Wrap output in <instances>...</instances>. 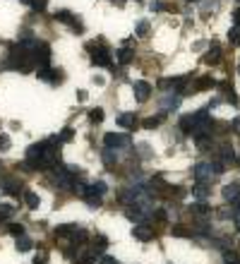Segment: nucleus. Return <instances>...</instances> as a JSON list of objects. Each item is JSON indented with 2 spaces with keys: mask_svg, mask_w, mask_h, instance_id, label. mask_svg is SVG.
I'll list each match as a JSON object with an SVG mask.
<instances>
[{
  "mask_svg": "<svg viewBox=\"0 0 240 264\" xmlns=\"http://www.w3.org/2000/svg\"><path fill=\"white\" fill-rule=\"evenodd\" d=\"M87 51H92V63L94 65H99V67H111L113 70V60H111V53H108V48L101 43V48H96V43H87Z\"/></svg>",
  "mask_w": 240,
  "mask_h": 264,
  "instance_id": "nucleus-1",
  "label": "nucleus"
},
{
  "mask_svg": "<svg viewBox=\"0 0 240 264\" xmlns=\"http://www.w3.org/2000/svg\"><path fill=\"white\" fill-rule=\"evenodd\" d=\"M56 235H60V238H72L74 243H84V240H87V231L74 226V224H63V226H58Z\"/></svg>",
  "mask_w": 240,
  "mask_h": 264,
  "instance_id": "nucleus-2",
  "label": "nucleus"
},
{
  "mask_svg": "<svg viewBox=\"0 0 240 264\" xmlns=\"http://www.w3.org/2000/svg\"><path fill=\"white\" fill-rule=\"evenodd\" d=\"M53 17H56L58 22H63V24H68L72 32H79V34L84 32V24H82V22L77 19V15H72L70 10H56V15H53Z\"/></svg>",
  "mask_w": 240,
  "mask_h": 264,
  "instance_id": "nucleus-3",
  "label": "nucleus"
},
{
  "mask_svg": "<svg viewBox=\"0 0 240 264\" xmlns=\"http://www.w3.org/2000/svg\"><path fill=\"white\" fill-rule=\"evenodd\" d=\"M32 58H34V63L38 67H48V63H51V46L38 41V46L32 51Z\"/></svg>",
  "mask_w": 240,
  "mask_h": 264,
  "instance_id": "nucleus-4",
  "label": "nucleus"
},
{
  "mask_svg": "<svg viewBox=\"0 0 240 264\" xmlns=\"http://www.w3.org/2000/svg\"><path fill=\"white\" fill-rule=\"evenodd\" d=\"M74 178H77V175L70 170V166L56 170V183H58V188H63V190H74V185H77Z\"/></svg>",
  "mask_w": 240,
  "mask_h": 264,
  "instance_id": "nucleus-5",
  "label": "nucleus"
},
{
  "mask_svg": "<svg viewBox=\"0 0 240 264\" xmlns=\"http://www.w3.org/2000/svg\"><path fill=\"white\" fill-rule=\"evenodd\" d=\"M103 144L108 147V149H118V147H128L130 144V137L128 134H118V132H106L103 134Z\"/></svg>",
  "mask_w": 240,
  "mask_h": 264,
  "instance_id": "nucleus-6",
  "label": "nucleus"
},
{
  "mask_svg": "<svg viewBox=\"0 0 240 264\" xmlns=\"http://www.w3.org/2000/svg\"><path fill=\"white\" fill-rule=\"evenodd\" d=\"M192 178H195V183H209L211 180V164H197L192 168Z\"/></svg>",
  "mask_w": 240,
  "mask_h": 264,
  "instance_id": "nucleus-7",
  "label": "nucleus"
},
{
  "mask_svg": "<svg viewBox=\"0 0 240 264\" xmlns=\"http://www.w3.org/2000/svg\"><path fill=\"white\" fill-rule=\"evenodd\" d=\"M38 79L48 82V84H60L63 82V72L60 70H51V67H38Z\"/></svg>",
  "mask_w": 240,
  "mask_h": 264,
  "instance_id": "nucleus-8",
  "label": "nucleus"
},
{
  "mask_svg": "<svg viewBox=\"0 0 240 264\" xmlns=\"http://www.w3.org/2000/svg\"><path fill=\"white\" fill-rule=\"evenodd\" d=\"M221 195H223V199L231 202V204L240 202V183H228V185H223Z\"/></svg>",
  "mask_w": 240,
  "mask_h": 264,
  "instance_id": "nucleus-9",
  "label": "nucleus"
},
{
  "mask_svg": "<svg viewBox=\"0 0 240 264\" xmlns=\"http://www.w3.org/2000/svg\"><path fill=\"white\" fill-rule=\"evenodd\" d=\"M202 60L206 63V65H219V63H221V48H219L216 41L209 43V51H206V56H204Z\"/></svg>",
  "mask_w": 240,
  "mask_h": 264,
  "instance_id": "nucleus-10",
  "label": "nucleus"
},
{
  "mask_svg": "<svg viewBox=\"0 0 240 264\" xmlns=\"http://www.w3.org/2000/svg\"><path fill=\"white\" fill-rule=\"evenodd\" d=\"M132 238L139 240V243H149V240H154V231L149 226H144V224H142V226H135L132 228Z\"/></svg>",
  "mask_w": 240,
  "mask_h": 264,
  "instance_id": "nucleus-11",
  "label": "nucleus"
},
{
  "mask_svg": "<svg viewBox=\"0 0 240 264\" xmlns=\"http://www.w3.org/2000/svg\"><path fill=\"white\" fill-rule=\"evenodd\" d=\"M132 89H135V96H137V101H147L149 99V94H151V84L149 82H135L132 84Z\"/></svg>",
  "mask_w": 240,
  "mask_h": 264,
  "instance_id": "nucleus-12",
  "label": "nucleus"
},
{
  "mask_svg": "<svg viewBox=\"0 0 240 264\" xmlns=\"http://www.w3.org/2000/svg\"><path fill=\"white\" fill-rule=\"evenodd\" d=\"M214 87H216V79H214L211 75H204V77H200V79L195 82V87H192V89H195V92H206V89H214Z\"/></svg>",
  "mask_w": 240,
  "mask_h": 264,
  "instance_id": "nucleus-13",
  "label": "nucleus"
},
{
  "mask_svg": "<svg viewBox=\"0 0 240 264\" xmlns=\"http://www.w3.org/2000/svg\"><path fill=\"white\" fill-rule=\"evenodd\" d=\"M115 123H118L120 128L135 130V125H137V118H135V113H120L118 118H115Z\"/></svg>",
  "mask_w": 240,
  "mask_h": 264,
  "instance_id": "nucleus-14",
  "label": "nucleus"
},
{
  "mask_svg": "<svg viewBox=\"0 0 240 264\" xmlns=\"http://www.w3.org/2000/svg\"><path fill=\"white\" fill-rule=\"evenodd\" d=\"M221 161L226 164V166L238 161V159H236V149H233L231 144H223V147H221Z\"/></svg>",
  "mask_w": 240,
  "mask_h": 264,
  "instance_id": "nucleus-15",
  "label": "nucleus"
},
{
  "mask_svg": "<svg viewBox=\"0 0 240 264\" xmlns=\"http://www.w3.org/2000/svg\"><path fill=\"white\" fill-rule=\"evenodd\" d=\"M178 106H180V96L171 94V96H166V99L161 101V108H164V111H175Z\"/></svg>",
  "mask_w": 240,
  "mask_h": 264,
  "instance_id": "nucleus-16",
  "label": "nucleus"
},
{
  "mask_svg": "<svg viewBox=\"0 0 240 264\" xmlns=\"http://www.w3.org/2000/svg\"><path fill=\"white\" fill-rule=\"evenodd\" d=\"M89 195H99V197H103V195H106V183H101V180L92 183V185L87 188V197H89ZM87 197H84V199H87Z\"/></svg>",
  "mask_w": 240,
  "mask_h": 264,
  "instance_id": "nucleus-17",
  "label": "nucleus"
},
{
  "mask_svg": "<svg viewBox=\"0 0 240 264\" xmlns=\"http://www.w3.org/2000/svg\"><path fill=\"white\" fill-rule=\"evenodd\" d=\"M22 199H24V204H27L29 209H38V195H36V192L27 190V192L22 195Z\"/></svg>",
  "mask_w": 240,
  "mask_h": 264,
  "instance_id": "nucleus-18",
  "label": "nucleus"
},
{
  "mask_svg": "<svg viewBox=\"0 0 240 264\" xmlns=\"http://www.w3.org/2000/svg\"><path fill=\"white\" fill-rule=\"evenodd\" d=\"M2 190H5L7 195H15V197H19V183H17V180H12V178L2 180Z\"/></svg>",
  "mask_w": 240,
  "mask_h": 264,
  "instance_id": "nucleus-19",
  "label": "nucleus"
},
{
  "mask_svg": "<svg viewBox=\"0 0 240 264\" xmlns=\"http://www.w3.org/2000/svg\"><path fill=\"white\" fill-rule=\"evenodd\" d=\"M132 56H135V53H132L130 48H120V51L115 53V60H118L120 65H128V63H132Z\"/></svg>",
  "mask_w": 240,
  "mask_h": 264,
  "instance_id": "nucleus-20",
  "label": "nucleus"
},
{
  "mask_svg": "<svg viewBox=\"0 0 240 264\" xmlns=\"http://www.w3.org/2000/svg\"><path fill=\"white\" fill-rule=\"evenodd\" d=\"M180 130H183L185 134H195V123H192V115H185V118H180Z\"/></svg>",
  "mask_w": 240,
  "mask_h": 264,
  "instance_id": "nucleus-21",
  "label": "nucleus"
},
{
  "mask_svg": "<svg viewBox=\"0 0 240 264\" xmlns=\"http://www.w3.org/2000/svg\"><path fill=\"white\" fill-rule=\"evenodd\" d=\"M192 195H195L197 199H206V197H209V185H206V183H197L195 190H192Z\"/></svg>",
  "mask_w": 240,
  "mask_h": 264,
  "instance_id": "nucleus-22",
  "label": "nucleus"
},
{
  "mask_svg": "<svg viewBox=\"0 0 240 264\" xmlns=\"http://www.w3.org/2000/svg\"><path fill=\"white\" fill-rule=\"evenodd\" d=\"M101 159H103V164H106V166H113V164L118 161V154H115L113 149H108V147H106V149L101 151Z\"/></svg>",
  "mask_w": 240,
  "mask_h": 264,
  "instance_id": "nucleus-23",
  "label": "nucleus"
},
{
  "mask_svg": "<svg viewBox=\"0 0 240 264\" xmlns=\"http://www.w3.org/2000/svg\"><path fill=\"white\" fill-rule=\"evenodd\" d=\"M32 247H34V240H32V238H27V235L17 238V250L19 252H29Z\"/></svg>",
  "mask_w": 240,
  "mask_h": 264,
  "instance_id": "nucleus-24",
  "label": "nucleus"
},
{
  "mask_svg": "<svg viewBox=\"0 0 240 264\" xmlns=\"http://www.w3.org/2000/svg\"><path fill=\"white\" fill-rule=\"evenodd\" d=\"M164 115H166V113L156 115V118H144V120H142V128H144V130H154V128H156L161 120H164Z\"/></svg>",
  "mask_w": 240,
  "mask_h": 264,
  "instance_id": "nucleus-25",
  "label": "nucleus"
},
{
  "mask_svg": "<svg viewBox=\"0 0 240 264\" xmlns=\"http://www.w3.org/2000/svg\"><path fill=\"white\" fill-rule=\"evenodd\" d=\"M223 262L226 264H240V255L236 252V250H223Z\"/></svg>",
  "mask_w": 240,
  "mask_h": 264,
  "instance_id": "nucleus-26",
  "label": "nucleus"
},
{
  "mask_svg": "<svg viewBox=\"0 0 240 264\" xmlns=\"http://www.w3.org/2000/svg\"><path fill=\"white\" fill-rule=\"evenodd\" d=\"M171 233H173L175 238H190V235H192V231H187V226H180V224L171 228Z\"/></svg>",
  "mask_w": 240,
  "mask_h": 264,
  "instance_id": "nucleus-27",
  "label": "nucleus"
},
{
  "mask_svg": "<svg viewBox=\"0 0 240 264\" xmlns=\"http://www.w3.org/2000/svg\"><path fill=\"white\" fill-rule=\"evenodd\" d=\"M7 233L15 235V238H22V235H24V226H22V224H10V226H7Z\"/></svg>",
  "mask_w": 240,
  "mask_h": 264,
  "instance_id": "nucleus-28",
  "label": "nucleus"
},
{
  "mask_svg": "<svg viewBox=\"0 0 240 264\" xmlns=\"http://www.w3.org/2000/svg\"><path fill=\"white\" fill-rule=\"evenodd\" d=\"M190 211H195V214H197V216H206V214H209V211H211V209L206 207V204H204V202H200V204H192V207H190Z\"/></svg>",
  "mask_w": 240,
  "mask_h": 264,
  "instance_id": "nucleus-29",
  "label": "nucleus"
},
{
  "mask_svg": "<svg viewBox=\"0 0 240 264\" xmlns=\"http://www.w3.org/2000/svg\"><path fill=\"white\" fill-rule=\"evenodd\" d=\"M228 41H231L233 46H240V27H233V29L228 32Z\"/></svg>",
  "mask_w": 240,
  "mask_h": 264,
  "instance_id": "nucleus-30",
  "label": "nucleus"
},
{
  "mask_svg": "<svg viewBox=\"0 0 240 264\" xmlns=\"http://www.w3.org/2000/svg\"><path fill=\"white\" fill-rule=\"evenodd\" d=\"M15 214V207H10V204H0V219L5 221V219H10Z\"/></svg>",
  "mask_w": 240,
  "mask_h": 264,
  "instance_id": "nucleus-31",
  "label": "nucleus"
},
{
  "mask_svg": "<svg viewBox=\"0 0 240 264\" xmlns=\"http://www.w3.org/2000/svg\"><path fill=\"white\" fill-rule=\"evenodd\" d=\"M89 120L92 123H101L103 120V108H92L89 111Z\"/></svg>",
  "mask_w": 240,
  "mask_h": 264,
  "instance_id": "nucleus-32",
  "label": "nucleus"
},
{
  "mask_svg": "<svg viewBox=\"0 0 240 264\" xmlns=\"http://www.w3.org/2000/svg\"><path fill=\"white\" fill-rule=\"evenodd\" d=\"M211 170H214V175H223V173H226V164H223L221 159H216V161L211 164Z\"/></svg>",
  "mask_w": 240,
  "mask_h": 264,
  "instance_id": "nucleus-33",
  "label": "nucleus"
},
{
  "mask_svg": "<svg viewBox=\"0 0 240 264\" xmlns=\"http://www.w3.org/2000/svg\"><path fill=\"white\" fill-rule=\"evenodd\" d=\"M147 34H149V22L142 19V22L137 24V36H147Z\"/></svg>",
  "mask_w": 240,
  "mask_h": 264,
  "instance_id": "nucleus-34",
  "label": "nucleus"
},
{
  "mask_svg": "<svg viewBox=\"0 0 240 264\" xmlns=\"http://www.w3.org/2000/svg\"><path fill=\"white\" fill-rule=\"evenodd\" d=\"M46 7H48V0H34V2H32V10H34V12H43Z\"/></svg>",
  "mask_w": 240,
  "mask_h": 264,
  "instance_id": "nucleus-35",
  "label": "nucleus"
},
{
  "mask_svg": "<svg viewBox=\"0 0 240 264\" xmlns=\"http://www.w3.org/2000/svg\"><path fill=\"white\" fill-rule=\"evenodd\" d=\"M10 147H12V142H10V137H7L5 132H0V149H2V151H7V149H10Z\"/></svg>",
  "mask_w": 240,
  "mask_h": 264,
  "instance_id": "nucleus-36",
  "label": "nucleus"
},
{
  "mask_svg": "<svg viewBox=\"0 0 240 264\" xmlns=\"http://www.w3.org/2000/svg\"><path fill=\"white\" fill-rule=\"evenodd\" d=\"M72 137H74L72 128H65V130L60 132V142H72Z\"/></svg>",
  "mask_w": 240,
  "mask_h": 264,
  "instance_id": "nucleus-37",
  "label": "nucleus"
},
{
  "mask_svg": "<svg viewBox=\"0 0 240 264\" xmlns=\"http://www.w3.org/2000/svg\"><path fill=\"white\" fill-rule=\"evenodd\" d=\"M94 260H96V255H94V252H89V255L77 257V262H74V264H94Z\"/></svg>",
  "mask_w": 240,
  "mask_h": 264,
  "instance_id": "nucleus-38",
  "label": "nucleus"
},
{
  "mask_svg": "<svg viewBox=\"0 0 240 264\" xmlns=\"http://www.w3.org/2000/svg\"><path fill=\"white\" fill-rule=\"evenodd\" d=\"M87 204H89V207H101V197H99V195H89V197H87Z\"/></svg>",
  "mask_w": 240,
  "mask_h": 264,
  "instance_id": "nucleus-39",
  "label": "nucleus"
},
{
  "mask_svg": "<svg viewBox=\"0 0 240 264\" xmlns=\"http://www.w3.org/2000/svg\"><path fill=\"white\" fill-rule=\"evenodd\" d=\"M204 10H216L219 7V0H206V2H202Z\"/></svg>",
  "mask_w": 240,
  "mask_h": 264,
  "instance_id": "nucleus-40",
  "label": "nucleus"
},
{
  "mask_svg": "<svg viewBox=\"0 0 240 264\" xmlns=\"http://www.w3.org/2000/svg\"><path fill=\"white\" fill-rule=\"evenodd\" d=\"M231 216H233V209L221 207V211H219V219H231Z\"/></svg>",
  "mask_w": 240,
  "mask_h": 264,
  "instance_id": "nucleus-41",
  "label": "nucleus"
},
{
  "mask_svg": "<svg viewBox=\"0 0 240 264\" xmlns=\"http://www.w3.org/2000/svg\"><path fill=\"white\" fill-rule=\"evenodd\" d=\"M101 264H120L115 257H108V255H101V260H99Z\"/></svg>",
  "mask_w": 240,
  "mask_h": 264,
  "instance_id": "nucleus-42",
  "label": "nucleus"
},
{
  "mask_svg": "<svg viewBox=\"0 0 240 264\" xmlns=\"http://www.w3.org/2000/svg\"><path fill=\"white\" fill-rule=\"evenodd\" d=\"M154 216H156V221H166L168 219V214L164 211V209H156V211H154Z\"/></svg>",
  "mask_w": 240,
  "mask_h": 264,
  "instance_id": "nucleus-43",
  "label": "nucleus"
},
{
  "mask_svg": "<svg viewBox=\"0 0 240 264\" xmlns=\"http://www.w3.org/2000/svg\"><path fill=\"white\" fill-rule=\"evenodd\" d=\"M161 10H166V5H164V2H159V0H156V2H151V12H161Z\"/></svg>",
  "mask_w": 240,
  "mask_h": 264,
  "instance_id": "nucleus-44",
  "label": "nucleus"
},
{
  "mask_svg": "<svg viewBox=\"0 0 240 264\" xmlns=\"http://www.w3.org/2000/svg\"><path fill=\"white\" fill-rule=\"evenodd\" d=\"M231 128H233V132H236V134H240V115L233 120V123H231Z\"/></svg>",
  "mask_w": 240,
  "mask_h": 264,
  "instance_id": "nucleus-45",
  "label": "nucleus"
},
{
  "mask_svg": "<svg viewBox=\"0 0 240 264\" xmlns=\"http://www.w3.org/2000/svg\"><path fill=\"white\" fill-rule=\"evenodd\" d=\"M77 101H87V92H84V89L77 92Z\"/></svg>",
  "mask_w": 240,
  "mask_h": 264,
  "instance_id": "nucleus-46",
  "label": "nucleus"
},
{
  "mask_svg": "<svg viewBox=\"0 0 240 264\" xmlns=\"http://www.w3.org/2000/svg\"><path fill=\"white\" fill-rule=\"evenodd\" d=\"M233 219H240V202H236V209H233Z\"/></svg>",
  "mask_w": 240,
  "mask_h": 264,
  "instance_id": "nucleus-47",
  "label": "nucleus"
},
{
  "mask_svg": "<svg viewBox=\"0 0 240 264\" xmlns=\"http://www.w3.org/2000/svg\"><path fill=\"white\" fill-rule=\"evenodd\" d=\"M236 231L240 233V219H236Z\"/></svg>",
  "mask_w": 240,
  "mask_h": 264,
  "instance_id": "nucleus-48",
  "label": "nucleus"
},
{
  "mask_svg": "<svg viewBox=\"0 0 240 264\" xmlns=\"http://www.w3.org/2000/svg\"><path fill=\"white\" fill-rule=\"evenodd\" d=\"M113 2H118V5H125V0H113Z\"/></svg>",
  "mask_w": 240,
  "mask_h": 264,
  "instance_id": "nucleus-49",
  "label": "nucleus"
},
{
  "mask_svg": "<svg viewBox=\"0 0 240 264\" xmlns=\"http://www.w3.org/2000/svg\"><path fill=\"white\" fill-rule=\"evenodd\" d=\"M22 2H27V5H32V2H34V0H22Z\"/></svg>",
  "mask_w": 240,
  "mask_h": 264,
  "instance_id": "nucleus-50",
  "label": "nucleus"
},
{
  "mask_svg": "<svg viewBox=\"0 0 240 264\" xmlns=\"http://www.w3.org/2000/svg\"><path fill=\"white\" fill-rule=\"evenodd\" d=\"M187 2H200V0H187Z\"/></svg>",
  "mask_w": 240,
  "mask_h": 264,
  "instance_id": "nucleus-51",
  "label": "nucleus"
},
{
  "mask_svg": "<svg viewBox=\"0 0 240 264\" xmlns=\"http://www.w3.org/2000/svg\"><path fill=\"white\" fill-rule=\"evenodd\" d=\"M238 75H240V63H238Z\"/></svg>",
  "mask_w": 240,
  "mask_h": 264,
  "instance_id": "nucleus-52",
  "label": "nucleus"
},
{
  "mask_svg": "<svg viewBox=\"0 0 240 264\" xmlns=\"http://www.w3.org/2000/svg\"><path fill=\"white\" fill-rule=\"evenodd\" d=\"M135 2H142V0H135Z\"/></svg>",
  "mask_w": 240,
  "mask_h": 264,
  "instance_id": "nucleus-53",
  "label": "nucleus"
},
{
  "mask_svg": "<svg viewBox=\"0 0 240 264\" xmlns=\"http://www.w3.org/2000/svg\"><path fill=\"white\" fill-rule=\"evenodd\" d=\"M238 166H240V159H238Z\"/></svg>",
  "mask_w": 240,
  "mask_h": 264,
  "instance_id": "nucleus-54",
  "label": "nucleus"
},
{
  "mask_svg": "<svg viewBox=\"0 0 240 264\" xmlns=\"http://www.w3.org/2000/svg\"><path fill=\"white\" fill-rule=\"evenodd\" d=\"M0 168H2V164H0Z\"/></svg>",
  "mask_w": 240,
  "mask_h": 264,
  "instance_id": "nucleus-55",
  "label": "nucleus"
}]
</instances>
